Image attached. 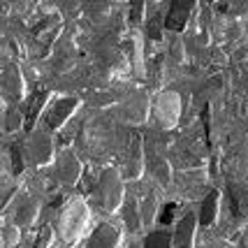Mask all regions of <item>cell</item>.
<instances>
[{
  "mask_svg": "<svg viewBox=\"0 0 248 248\" xmlns=\"http://www.w3.org/2000/svg\"><path fill=\"white\" fill-rule=\"evenodd\" d=\"M141 12H144V2H135L132 5V21H140Z\"/></svg>",
  "mask_w": 248,
  "mask_h": 248,
  "instance_id": "5bb4252c",
  "label": "cell"
},
{
  "mask_svg": "<svg viewBox=\"0 0 248 248\" xmlns=\"http://www.w3.org/2000/svg\"><path fill=\"white\" fill-rule=\"evenodd\" d=\"M174 209H176L174 204H165V209H162V214H160V223H162V225H170V223H172Z\"/></svg>",
  "mask_w": 248,
  "mask_h": 248,
  "instance_id": "30bf717a",
  "label": "cell"
},
{
  "mask_svg": "<svg viewBox=\"0 0 248 248\" xmlns=\"http://www.w3.org/2000/svg\"><path fill=\"white\" fill-rule=\"evenodd\" d=\"M244 248H248V237H246V239H244Z\"/></svg>",
  "mask_w": 248,
  "mask_h": 248,
  "instance_id": "9a60e30c",
  "label": "cell"
},
{
  "mask_svg": "<svg viewBox=\"0 0 248 248\" xmlns=\"http://www.w3.org/2000/svg\"><path fill=\"white\" fill-rule=\"evenodd\" d=\"M202 121H204V137H206V141L211 140V125H209V107L202 111Z\"/></svg>",
  "mask_w": 248,
  "mask_h": 248,
  "instance_id": "4fadbf2b",
  "label": "cell"
},
{
  "mask_svg": "<svg viewBox=\"0 0 248 248\" xmlns=\"http://www.w3.org/2000/svg\"><path fill=\"white\" fill-rule=\"evenodd\" d=\"M111 174L114 172H107L102 176V181H100V197H102V206H107L109 211L116 206L119 202V186L116 184H109L111 181Z\"/></svg>",
  "mask_w": 248,
  "mask_h": 248,
  "instance_id": "5b68a950",
  "label": "cell"
},
{
  "mask_svg": "<svg viewBox=\"0 0 248 248\" xmlns=\"http://www.w3.org/2000/svg\"><path fill=\"white\" fill-rule=\"evenodd\" d=\"M188 14H190V2H181V0H174L170 12H167V19H165V26L170 31L179 32L186 28L188 23Z\"/></svg>",
  "mask_w": 248,
  "mask_h": 248,
  "instance_id": "7a4b0ae2",
  "label": "cell"
},
{
  "mask_svg": "<svg viewBox=\"0 0 248 248\" xmlns=\"http://www.w3.org/2000/svg\"><path fill=\"white\" fill-rule=\"evenodd\" d=\"M44 100H46V95H44V93H40V95L35 97V102H31V109H28V119H26V123H28V125H32V121L37 119V114H40V109H42Z\"/></svg>",
  "mask_w": 248,
  "mask_h": 248,
  "instance_id": "9c48e42d",
  "label": "cell"
},
{
  "mask_svg": "<svg viewBox=\"0 0 248 248\" xmlns=\"http://www.w3.org/2000/svg\"><path fill=\"white\" fill-rule=\"evenodd\" d=\"M125 223H128L130 230H137L140 227V218H137V209H135V202L132 200H125Z\"/></svg>",
  "mask_w": 248,
  "mask_h": 248,
  "instance_id": "ba28073f",
  "label": "cell"
},
{
  "mask_svg": "<svg viewBox=\"0 0 248 248\" xmlns=\"http://www.w3.org/2000/svg\"><path fill=\"white\" fill-rule=\"evenodd\" d=\"M144 248H172V237L167 232H151L146 241H144Z\"/></svg>",
  "mask_w": 248,
  "mask_h": 248,
  "instance_id": "52a82bcc",
  "label": "cell"
},
{
  "mask_svg": "<svg viewBox=\"0 0 248 248\" xmlns=\"http://www.w3.org/2000/svg\"><path fill=\"white\" fill-rule=\"evenodd\" d=\"M135 248H137V246H135Z\"/></svg>",
  "mask_w": 248,
  "mask_h": 248,
  "instance_id": "2e32d148",
  "label": "cell"
},
{
  "mask_svg": "<svg viewBox=\"0 0 248 248\" xmlns=\"http://www.w3.org/2000/svg\"><path fill=\"white\" fill-rule=\"evenodd\" d=\"M160 23H162L160 16H153V19H151L149 32H151V37H153V40H160Z\"/></svg>",
  "mask_w": 248,
  "mask_h": 248,
  "instance_id": "8fae6325",
  "label": "cell"
},
{
  "mask_svg": "<svg viewBox=\"0 0 248 248\" xmlns=\"http://www.w3.org/2000/svg\"><path fill=\"white\" fill-rule=\"evenodd\" d=\"M116 244H119V232L111 225H100L91 234L86 248H116Z\"/></svg>",
  "mask_w": 248,
  "mask_h": 248,
  "instance_id": "3957f363",
  "label": "cell"
},
{
  "mask_svg": "<svg viewBox=\"0 0 248 248\" xmlns=\"http://www.w3.org/2000/svg\"><path fill=\"white\" fill-rule=\"evenodd\" d=\"M12 165H14V167H12V170H14V174H19L23 170L21 155H19V151H16V149H12Z\"/></svg>",
  "mask_w": 248,
  "mask_h": 248,
  "instance_id": "7c38bea8",
  "label": "cell"
},
{
  "mask_svg": "<svg viewBox=\"0 0 248 248\" xmlns=\"http://www.w3.org/2000/svg\"><path fill=\"white\" fill-rule=\"evenodd\" d=\"M218 214V190H211L206 195V200L202 202V211H200V225L209 227L214 220H216Z\"/></svg>",
  "mask_w": 248,
  "mask_h": 248,
  "instance_id": "8992f818",
  "label": "cell"
},
{
  "mask_svg": "<svg viewBox=\"0 0 248 248\" xmlns=\"http://www.w3.org/2000/svg\"><path fill=\"white\" fill-rule=\"evenodd\" d=\"M195 216L188 214V216L179 223L176 227V248H193V234H195Z\"/></svg>",
  "mask_w": 248,
  "mask_h": 248,
  "instance_id": "277c9868",
  "label": "cell"
},
{
  "mask_svg": "<svg viewBox=\"0 0 248 248\" xmlns=\"http://www.w3.org/2000/svg\"><path fill=\"white\" fill-rule=\"evenodd\" d=\"M77 107V100L75 97H65V100H58L54 107L49 109V114H46V125L51 130L61 128L65 121L70 119V114H72V109Z\"/></svg>",
  "mask_w": 248,
  "mask_h": 248,
  "instance_id": "6da1fadb",
  "label": "cell"
}]
</instances>
